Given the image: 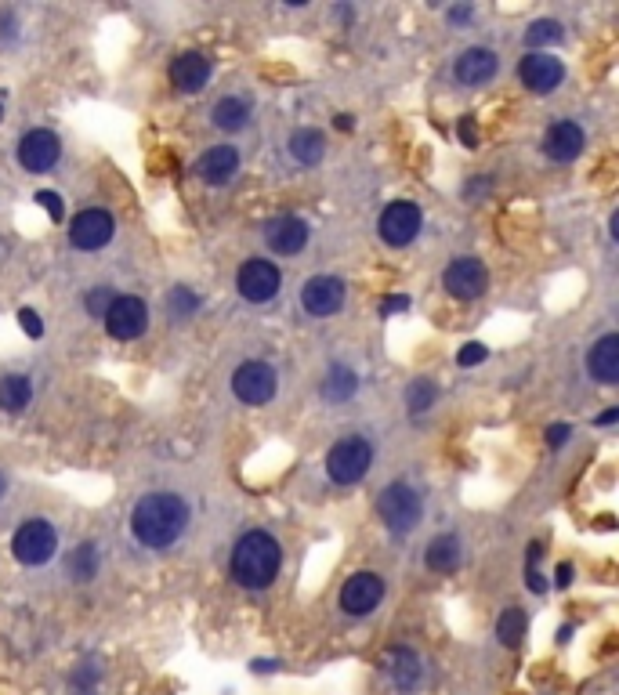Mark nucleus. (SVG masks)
I'll use <instances>...</instances> for the list:
<instances>
[{
	"instance_id": "1",
	"label": "nucleus",
	"mask_w": 619,
	"mask_h": 695,
	"mask_svg": "<svg viewBox=\"0 0 619 695\" xmlns=\"http://www.w3.org/2000/svg\"><path fill=\"white\" fill-rule=\"evenodd\" d=\"M185 525H189V504L178 493H149L131 511L134 540L149 551H163V547L178 543Z\"/></svg>"
},
{
	"instance_id": "2",
	"label": "nucleus",
	"mask_w": 619,
	"mask_h": 695,
	"mask_svg": "<svg viewBox=\"0 0 619 695\" xmlns=\"http://www.w3.org/2000/svg\"><path fill=\"white\" fill-rule=\"evenodd\" d=\"M283 565V547L272 533L265 529H250L236 540L232 547V580L247 591H265L279 576Z\"/></svg>"
},
{
	"instance_id": "3",
	"label": "nucleus",
	"mask_w": 619,
	"mask_h": 695,
	"mask_svg": "<svg viewBox=\"0 0 619 695\" xmlns=\"http://www.w3.org/2000/svg\"><path fill=\"white\" fill-rule=\"evenodd\" d=\"M370 464H373V446L359 435L341 438V442H334L330 453H326V475L334 478L337 486H355V482H362V478L370 475Z\"/></svg>"
},
{
	"instance_id": "4",
	"label": "nucleus",
	"mask_w": 619,
	"mask_h": 695,
	"mask_svg": "<svg viewBox=\"0 0 619 695\" xmlns=\"http://www.w3.org/2000/svg\"><path fill=\"white\" fill-rule=\"evenodd\" d=\"M377 515H381L388 533L406 536L410 529H417L420 515H424L420 493L413 486H406V482H391V486L377 496Z\"/></svg>"
},
{
	"instance_id": "5",
	"label": "nucleus",
	"mask_w": 619,
	"mask_h": 695,
	"mask_svg": "<svg viewBox=\"0 0 619 695\" xmlns=\"http://www.w3.org/2000/svg\"><path fill=\"white\" fill-rule=\"evenodd\" d=\"M58 551V533L48 518H26L11 536V554L22 565H48Z\"/></svg>"
},
{
	"instance_id": "6",
	"label": "nucleus",
	"mask_w": 619,
	"mask_h": 695,
	"mask_svg": "<svg viewBox=\"0 0 619 695\" xmlns=\"http://www.w3.org/2000/svg\"><path fill=\"white\" fill-rule=\"evenodd\" d=\"M276 391H279V377L268 362L247 359L232 370V395L243 406H265V402L276 399Z\"/></svg>"
},
{
	"instance_id": "7",
	"label": "nucleus",
	"mask_w": 619,
	"mask_h": 695,
	"mask_svg": "<svg viewBox=\"0 0 619 695\" xmlns=\"http://www.w3.org/2000/svg\"><path fill=\"white\" fill-rule=\"evenodd\" d=\"M279 286H283V272H279L276 261H268V258L243 261L236 272V290L243 301H250V305L272 301V297L279 294Z\"/></svg>"
},
{
	"instance_id": "8",
	"label": "nucleus",
	"mask_w": 619,
	"mask_h": 695,
	"mask_svg": "<svg viewBox=\"0 0 619 695\" xmlns=\"http://www.w3.org/2000/svg\"><path fill=\"white\" fill-rule=\"evenodd\" d=\"M420 225H424V214H420L417 203L395 200V203H388V207L381 210L377 232H381V239L388 243V247H406V243H413V239H417Z\"/></svg>"
},
{
	"instance_id": "9",
	"label": "nucleus",
	"mask_w": 619,
	"mask_h": 695,
	"mask_svg": "<svg viewBox=\"0 0 619 695\" xmlns=\"http://www.w3.org/2000/svg\"><path fill=\"white\" fill-rule=\"evenodd\" d=\"M145 326H149V308H145L142 297L134 294L116 297L109 312H105V330H109L113 341H138L145 334Z\"/></svg>"
},
{
	"instance_id": "10",
	"label": "nucleus",
	"mask_w": 619,
	"mask_h": 695,
	"mask_svg": "<svg viewBox=\"0 0 619 695\" xmlns=\"http://www.w3.org/2000/svg\"><path fill=\"white\" fill-rule=\"evenodd\" d=\"M113 232H116L113 214H109V210H98V207L80 210L77 218L69 221V243H73L77 250H87V254H91V250L109 247Z\"/></svg>"
},
{
	"instance_id": "11",
	"label": "nucleus",
	"mask_w": 619,
	"mask_h": 695,
	"mask_svg": "<svg viewBox=\"0 0 619 695\" xmlns=\"http://www.w3.org/2000/svg\"><path fill=\"white\" fill-rule=\"evenodd\" d=\"M442 286H446V294L457 297V301H475V297L486 294L489 272L478 258H457L446 272H442Z\"/></svg>"
},
{
	"instance_id": "12",
	"label": "nucleus",
	"mask_w": 619,
	"mask_h": 695,
	"mask_svg": "<svg viewBox=\"0 0 619 695\" xmlns=\"http://www.w3.org/2000/svg\"><path fill=\"white\" fill-rule=\"evenodd\" d=\"M384 598V580L377 572H355L341 587V609L348 616H370Z\"/></svg>"
},
{
	"instance_id": "13",
	"label": "nucleus",
	"mask_w": 619,
	"mask_h": 695,
	"mask_svg": "<svg viewBox=\"0 0 619 695\" xmlns=\"http://www.w3.org/2000/svg\"><path fill=\"white\" fill-rule=\"evenodd\" d=\"M518 80H522L533 95H551L554 87H562V80H565L562 58L543 55V51H529V55L522 58V66H518Z\"/></svg>"
},
{
	"instance_id": "14",
	"label": "nucleus",
	"mask_w": 619,
	"mask_h": 695,
	"mask_svg": "<svg viewBox=\"0 0 619 695\" xmlns=\"http://www.w3.org/2000/svg\"><path fill=\"white\" fill-rule=\"evenodd\" d=\"M308 239H312V229H308L305 218H294V214H279V218H268L265 221V243L272 247V254H301L308 247Z\"/></svg>"
},
{
	"instance_id": "15",
	"label": "nucleus",
	"mask_w": 619,
	"mask_h": 695,
	"mask_svg": "<svg viewBox=\"0 0 619 695\" xmlns=\"http://www.w3.org/2000/svg\"><path fill=\"white\" fill-rule=\"evenodd\" d=\"M58 156H62V142H58L55 131H44V127H37V131L22 134L19 163L26 167V171H33V174L51 171V167L58 163Z\"/></svg>"
},
{
	"instance_id": "16",
	"label": "nucleus",
	"mask_w": 619,
	"mask_h": 695,
	"mask_svg": "<svg viewBox=\"0 0 619 695\" xmlns=\"http://www.w3.org/2000/svg\"><path fill=\"white\" fill-rule=\"evenodd\" d=\"M301 305L312 315H334L344 305V283L337 276H312L301 286Z\"/></svg>"
},
{
	"instance_id": "17",
	"label": "nucleus",
	"mask_w": 619,
	"mask_h": 695,
	"mask_svg": "<svg viewBox=\"0 0 619 695\" xmlns=\"http://www.w3.org/2000/svg\"><path fill=\"white\" fill-rule=\"evenodd\" d=\"M196 174H200L203 185H214V189L229 185L239 174V149L236 145H214V149H207L196 160Z\"/></svg>"
},
{
	"instance_id": "18",
	"label": "nucleus",
	"mask_w": 619,
	"mask_h": 695,
	"mask_svg": "<svg viewBox=\"0 0 619 695\" xmlns=\"http://www.w3.org/2000/svg\"><path fill=\"white\" fill-rule=\"evenodd\" d=\"M583 145H587V134H583L580 124H572V120H558V124H551L547 134H543V153L551 156L554 163H572L583 153Z\"/></svg>"
},
{
	"instance_id": "19",
	"label": "nucleus",
	"mask_w": 619,
	"mask_h": 695,
	"mask_svg": "<svg viewBox=\"0 0 619 695\" xmlns=\"http://www.w3.org/2000/svg\"><path fill=\"white\" fill-rule=\"evenodd\" d=\"M210 80V58L203 51H181L171 62V84L181 95H196Z\"/></svg>"
},
{
	"instance_id": "20",
	"label": "nucleus",
	"mask_w": 619,
	"mask_h": 695,
	"mask_svg": "<svg viewBox=\"0 0 619 695\" xmlns=\"http://www.w3.org/2000/svg\"><path fill=\"white\" fill-rule=\"evenodd\" d=\"M384 674L399 692H413L420 685V677H424V667H420V656L413 648L395 645L384 652Z\"/></svg>"
},
{
	"instance_id": "21",
	"label": "nucleus",
	"mask_w": 619,
	"mask_h": 695,
	"mask_svg": "<svg viewBox=\"0 0 619 695\" xmlns=\"http://www.w3.org/2000/svg\"><path fill=\"white\" fill-rule=\"evenodd\" d=\"M496 55L489 48H467L464 55L457 58V80L460 84H467V87H478V84H489V80L496 77Z\"/></svg>"
},
{
	"instance_id": "22",
	"label": "nucleus",
	"mask_w": 619,
	"mask_h": 695,
	"mask_svg": "<svg viewBox=\"0 0 619 695\" xmlns=\"http://www.w3.org/2000/svg\"><path fill=\"white\" fill-rule=\"evenodd\" d=\"M587 370L598 384H616L619 381V337L605 334L587 355Z\"/></svg>"
},
{
	"instance_id": "23",
	"label": "nucleus",
	"mask_w": 619,
	"mask_h": 695,
	"mask_svg": "<svg viewBox=\"0 0 619 695\" xmlns=\"http://www.w3.org/2000/svg\"><path fill=\"white\" fill-rule=\"evenodd\" d=\"M290 156H294L301 167H315V163L326 156V134L319 127H301V131L290 134Z\"/></svg>"
},
{
	"instance_id": "24",
	"label": "nucleus",
	"mask_w": 619,
	"mask_h": 695,
	"mask_svg": "<svg viewBox=\"0 0 619 695\" xmlns=\"http://www.w3.org/2000/svg\"><path fill=\"white\" fill-rule=\"evenodd\" d=\"M210 120H214V127L218 131H243V127L250 124V102H243V98L229 95V98H221L214 109H210Z\"/></svg>"
},
{
	"instance_id": "25",
	"label": "nucleus",
	"mask_w": 619,
	"mask_h": 695,
	"mask_svg": "<svg viewBox=\"0 0 619 695\" xmlns=\"http://www.w3.org/2000/svg\"><path fill=\"white\" fill-rule=\"evenodd\" d=\"M359 391V377H355V370H348V366H330L326 370V381H323V399L326 402H348Z\"/></svg>"
},
{
	"instance_id": "26",
	"label": "nucleus",
	"mask_w": 619,
	"mask_h": 695,
	"mask_svg": "<svg viewBox=\"0 0 619 695\" xmlns=\"http://www.w3.org/2000/svg\"><path fill=\"white\" fill-rule=\"evenodd\" d=\"M424 562H428L431 572H457L460 569V540L457 536H439V540H431Z\"/></svg>"
},
{
	"instance_id": "27",
	"label": "nucleus",
	"mask_w": 619,
	"mask_h": 695,
	"mask_svg": "<svg viewBox=\"0 0 619 695\" xmlns=\"http://www.w3.org/2000/svg\"><path fill=\"white\" fill-rule=\"evenodd\" d=\"M29 399H33V384H29V377L11 373V377L0 381V410L4 413H22L29 406Z\"/></svg>"
},
{
	"instance_id": "28",
	"label": "nucleus",
	"mask_w": 619,
	"mask_h": 695,
	"mask_svg": "<svg viewBox=\"0 0 619 695\" xmlns=\"http://www.w3.org/2000/svg\"><path fill=\"white\" fill-rule=\"evenodd\" d=\"M98 565H102V554H98V543H80L77 551L69 554V576H73V580L77 583H91L98 576Z\"/></svg>"
},
{
	"instance_id": "29",
	"label": "nucleus",
	"mask_w": 619,
	"mask_h": 695,
	"mask_svg": "<svg viewBox=\"0 0 619 695\" xmlns=\"http://www.w3.org/2000/svg\"><path fill=\"white\" fill-rule=\"evenodd\" d=\"M525 627H529V616H525V609H518V605H511V609L500 612V619H496V638H500V645L504 648H518L525 638Z\"/></svg>"
},
{
	"instance_id": "30",
	"label": "nucleus",
	"mask_w": 619,
	"mask_h": 695,
	"mask_svg": "<svg viewBox=\"0 0 619 695\" xmlns=\"http://www.w3.org/2000/svg\"><path fill=\"white\" fill-rule=\"evenodd\" d=\"M562 40H565V29H562V22H554V19H536L533 26L525 29V44H529V51L547 48V44H562Z\"/></svg>"
},
{
	"instance_id": "31",
	"label": "nucleus",
	"mask_w": 619,
	"mask_h": 695,
	"mask_svg": "<svg viewBox=\"0 0 619 695\" xmlns=\"http://www.w3.org/2000/svg\"><path fill=\"white\" fill-rule=\"evenodd\" d=\"M435 399H439V384L428 381V377H417V381L406 388V406H410V413H428L431 406H435Z\"/></svg>"
},
{
	"instance_id": "32",
	"label": "nucleus",
	"mask_w": 619,
	"mask_h": 695,
	"mask_svg": "<svg viewBox=\"0 0 619 695\" xmlns=\"http://www.w3.org/2000/svg\"><path fill=\"white\" fill-rule=\"evenodd\" d=\"M113 301H116L113 286H95V290L87 294L84 308H87V315H91V319H105V312H109V305H113Z\"/></svg>"
},
{
	"instance_id": "33",
	"label": "nucleus",
	"mask_w": 619,
	"mask_h": 695,
	"mask_svg": "<svg viewBox=\"0 0 619 695\" xmlns=\"http://www.w3.org/2000/svg\"><path fill=\"white\" fill-rule=\"evenodd\" d=\"M69 685H73V692H77V695H91V692H95V685H98V667H95V663H84L77 674L69 677Z\"/></svg>"
},
{
	"instance_id": "34",
	"label": "nucleus",
	"mask_w": 619,
	"mask_h": 695,
	"mask_svg": "<svg viewBox=\"0 0 619 695\" xmlns=\"http://www.w3.org/2000/svg\"><path fill=\"white\" fill-rule=\"evenodd\" d=\"M486 359H489V348H486V344H478V341L464 344V348L457 352V366H464V370H471V366H482Z\"/></svg>"
},
{
	"instance_id": "35",
	"label": "nucleus",
	"mask_w": 619,
	"mask_h": 695,
	"mask_svg": "<svg viewBox=\"0 0 619 695\" xmlns=\"http://www.w3.org/2000/svg\"><path fill=\"white\" fill-rule=\"evenodd\" d=\"M196 308H200V301H196V294L185 290V286H178V290L171 294V312L174 315H192Z\"/></svg>"
},
{
	"instance_id": "36",
	"label": "nucleus",
	"mask_w": 619,
	"mask_h": 695,
	"mask_svg": "<svg viewBox=\"0 0 619 695\" xmlns=\"http://www.w3.org/2000/svg\"><path fill=\"white\" fill-rule=\"evenodd\" d=\"M19 326L26 330V337H33V341L44 337V319H40L33 308H19Z\"/></svg>"
},
{
	"instance_id": "37",
	"label": "nucleus",
	"mask_w": 619,
	"mask_h": 695,
	"mask_svg": "<svg viewBox=\"0 0 619 695\" xmlns=\"http://www.w3.org/2000/svg\"><path fill=\"white\" fill-rule=\"evenodd\" d=\"M457 131H460V142H464L467 149H475V145H478V124H475V116H471V113L460 116V127H457Z\"/></svg>"
},
{
	"instance_id": "38",
	"label": "nucleus",
	"mask_w": 619,
	"mask_h": 695,
	"mask_svg": "<svg viewBox=\"0 0 619 695\" xmlns=\"http://www.w3.org/2000/svg\"><path fill=\"white\" fill-rule=\"evenodd\" d=\"M37 203H40L44 210H48L51 221H62V200H58V192H48V189L37 192Z\"/></svg>"
},
{
	"instance_id": "39",
	"label": "nucleus",
	"mask_w": 619,
	"mask_h": 695,
	"mask_svg": "<svg viewBox=\"0 0 619 695\" xmlns=\"http://www.w3.org/2000/svg\"><path fill=\"white\" fill-rule=\"evenodd\" d=\"M569 438H572V428H569V424H551V428H547V446H551V449L565 446Z\"/></svg>"
},
{
	"instance_id": "40",
	"label": "nucleus",
	"mask_w": 619,
	"mask_h": 695,
	"mask_svg": "<svg viewBox=\"0 0 619 695\" xmlns=\"http://www.w3.org/2000/svg\"><path fill=\"white\" fill-rule=\"evenodd\" d=\"M410 308V297L406 294H395V297H384L381 301V315L388 319V315H395V312H406Z\"/></svg>"
},
{
	"instance_id": "41",
	"label": "nucleus",
	"mask_w": 619,
	"mask_h": 695,
	"mask_svg": "<svg viewBox=\"0 0 619 695\" xmlns=\"http://www.w3.org/2000/svg\"><path fill=\"white\" fill-rule=\"evenodd\" d=\"M525 587H529L533 594H543V591H547V580H543L536 569H529V572H525Z\"/></svg>"
},
{
	"instance_id": "42",
	"label": "nucleus",
	"mask_w": 619,
	"mask_h": 695,
	"mask_svg": "<svg viewBox=\"0 0 619 695\" xmlns=\"http://www.w3.org/2000/svg\"><path fill=\"white\" fill-rule=\"evenodd\" d=\"M572 576H576V569H572L569 562L558 565V572H554V587H562V591H565V587H569V583H572Z\"/></svg>"
},
{
	"instance_id": "43",
	"label": "nucleus",
	"mask_w": 619,
	"mask_h": 695,
	"mask_svg": "<svg viewBox=\"0 0 619 695\" xmlns=\"http://www.w3.org/2000/svg\"><path fill=\"white\" fill-rule=\"evenodd\" d=\"M467 19H475V8H467V4H460V8H449V22L464 26Z\"/></svg>"
},
{
	"instance_id": "44",
	"label": "nucleus",
	"mask_w": 619,
	"mask_h": 695,
	"mask_svg": "<svg viewBox=\"0 0 619 695\" xmlns=\"http://www.w3.org/2000/svg\"><path fill=\"white\" fill-rule=\"evenodd\" d=\"M525 558H529V569H536V562L543 558V543H529V551H525Z\"/></svg>"
},
{
	"instance_id": "45",
	"label": "nucleus",
	"mask_w": 619,
	"mask_h": 695,
	"mask_svg": "<svg viewBox=\"0 0 619 695\" xmlns=\"http://www.w3.org/2000/svg\"><path fill=\"white\" fill-rule=\"evenodd\" d=\"M616 417H619V410H605L598 417V424H616Z\"/></svg>"
},
{
	"instance_id": "46",
	"label": "nucleus",
	"mask_w": 619,
	"mask_h": 695,
	"mask_svg": "<svg viewBox=\"0 0 619 695\" xmlns=\"http://www.w3.org/2000/svg\"><path fill=\"white\" fill-rule=\"evenodd\" d=\"M337 131H352V116H348V113L337 116Z\"/></svg>"
},
{
	"instance_id": "47",
	"label": "nucleus",
	"mask_w": 619,
	"mask_h": 695,
	"mask_svg": "<svg viewBox=\"0 0 619 695\" xmlns=\"http://www.w3.org/2000/svg\"><path fill=\"white\" fill-rule=\"evenodd\" d=\"M572 638V627L565 623V627H558V641H569Z\"/></svg>"
},
{
	"instance_id": "48",
	"label": "nucleus",
	"mask_w": 619,
	"mask_h": 695,
	"mask_svg": "<svg viewBox=\"0 0 619 695\" xmlns=\"http://www.w3.org/2000/svg\"><path fill=\"white\" fill-rule=\"evenodd\" d=\"M337 19H341V22H352V8H337Z\"/></svg>"
},
{
	"instance_id": "49",
	"label": "nucleus",
	"mask_w": 619,
	"mask_h": 695,
	"mask_svg": "<svg viewBox=\"0 0 619 695\" xmlns=\"http://www.w3.org/2000/svg\"><path fill=\"white\" fill-rule=\"evenodd\" d=\"M4 493H8V478L0 475V496H4Z\"/></svg>"
},
{
	"instance_id": "50",
	"label": "nucleus",
	"mask_w": 619,
	"mask_h": 695,
	"mask_svg": "<svg viewBox=\"0 0 619 695\" xmlns=\"http://www.w3.org/2000/svg\"><path fill=\"white\" fill-rule=\"evenodd\" d=\"M0 113H4V109H0Z\"/></svg>"
}]
</instances>
